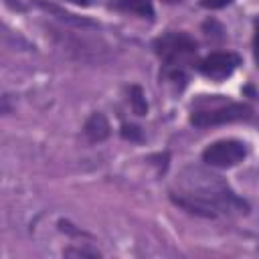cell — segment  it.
Masks as SVG:
<instances>
[{"instance_id": "9", "label": "cell", "mask_w": 259, "mask_h": 259, "mask_svg": "<svg viewBox=\"0 0 259 259\" xmlns=\"http://www.w3.org/2000/svg\"><path fill=\"white\" fill-rule=\"evenodd\" d=\"M253 53H255V61L259 67V20L255 22V36H253Z\"/></svg>"}, {"instance_id": "7", "label": "cell", "mask_w": 259, "mask_h": 259, "mask_svg": "<svg viewBox=\"0 0 259 259\" xmlns=\"http://www.w3.org/2000/svg\"><path fill=\"white\" fill-rule=\"evenodd\" d=\"M119 8L127 10V12H134L138 16H144V18H152L154 16V6H152L150 0H121Z\"/></svg>"}, {"instance_id": "2", "label": "cell", "mask_w": 259, "mask_h": 259, "mask_svg": "<svg viewBox=\"0 0 259 259\" xmlns=\"http://www.w3.org/2000/svg\"><path fill=\"white\" fill-rule=\"evenodd\" d=\"M251 115V107L245 103H223L214 105L210 109H200L190 115V123L196 127H208V125H221V123H231V121H241Z\"/></svg>"}, {"instance_id": "10", "label": "cell", "mask_w": 259, "mask_h": 259, "mask_svg": "<svg viewBox=\"0 0 259 259\" xmlns=\"http://www.w3.org/2000/svg\"><path fill=\"white\" fill-rule=\"evenodd\" d=\"M227 4H231V0H202L204 8H223Z\"/></svg>"}, {"instance_id": "3", "label": "cell", "mask_w": 259, "mask_h": 259, "mask_svg": "<svg viewBox=\"0 0 259 259\" xmlns=\"http://www.w3.org/2000/svg\"><path fill=\"white\" fill-rule=\"evenodd\" d=\"M156 53L168 65H182L196 53V42L184 32H168L156 40Z\"/></svg>"}, {"instance_id": "8", "label": "cell", "mask_w": 259, "mask_h": 259, "mask_svg": "<svg viewBox=\"0 0 259 259\" xmlns=\"http://www.w3.org/2000/svg\"><path fill=\"white\" fill-rule=\"evenodd\" d=\"M132 105H134L138 115H144L146 109H148L146 107V99H144V95H142V91L138 87H132Z\"/></svg>"}, {"instance_id": "1", "label": "cell", "mask_w": 259, "mask_h": 259, "mask_svg": "<svg viewBox=\"0 0 259 259\" xmlns=\"http://www.w3.org/2000/svg\"><path fill=\"white\" fill-rule=\"evenodd\" d=\"M176 188L178 192L174 194V200L194 212L214 217L247 210V204L231 190V186L221 176L202 168H184L176 180Z\"/></svg>"}, {"instance_id": "6", "label": "cell", "mask_w": 259, "mask_h": 259, "mask_svg": "<svg viewBox=\"0 0 259 259\" xmlns=\"http://www.w3.org/2000/svg\"><path fill=\"white\" fill-rule=\"evenodd\" d=\"M85 134H87V138H89L91 142H101V140H105V138L109 136V123H107L105 115L93 113V115L87 119V123H85Z\"/></svg>"}, {"instance_id": "5", "label": "cell", "mask_w": 259, "mask_h": 259, "mask_svg": "<svg viewBox=\"0 0 259 259\" xmlns=\"http://www.w3.org/2000/svg\"><path fill=\"white\" fill-rule=\"evenodd\" d=\"M239 67V57L235 53H212L204 57L198 65L200 73L208 79H227L235 69Z\"/></svg>"}, {"instance_id": "4", "label": "cell", "mask_w": 259, "mask_h": 259, "mask_svg": "<svg viewBox=\"0 0 259 259\" xmlns=\"http://www.w3.org/2000/svg\"><path fill=\"white\" fill-rule=\"evenodd\" d=\"M247 156V148L243 142L237 140H221L210 144L204 152H202V160L208 166H217V168H231L237 166L239 162H243V158Z\"/></svg>"}]
</instances>
